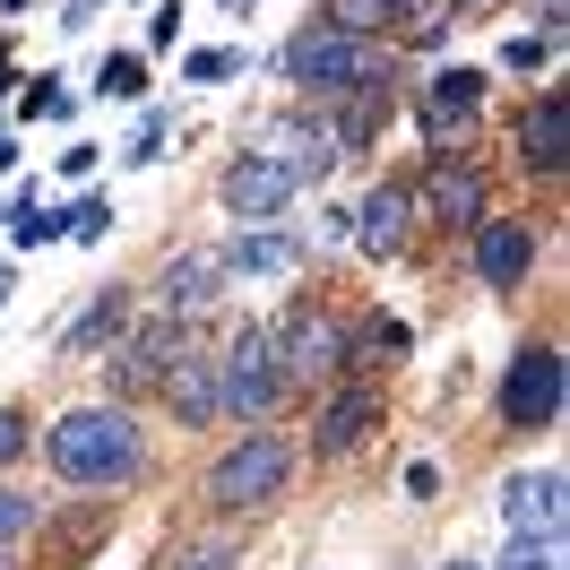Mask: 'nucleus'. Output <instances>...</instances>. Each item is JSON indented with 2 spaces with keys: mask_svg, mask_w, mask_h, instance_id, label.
<instances>
[{
  "mask_svg": "<svg viewBox=\"0 0 570 570\" xmlns=\"http://www.w3.org/2000/svg\"><path fill=\"white\" fill-rule=\"evenodd\" d=\"M562 390H570L562 346H553V337H535V346H519V355H510V372H501L493 424H501V432H553V424H562Z\"/></svg>",
  "mask_w": 570,
  "mask_h": 570,
  "instance_id": "423d86ee",
  "label": "nucleus"
},
{
  "mask_svg": "<svg viewBox=\"0 0 570 570\" xmlns=\"http://www.w3.org/2000/svg\"><path fill=\"white\" fill-rule=\"evenodd\" d=\"M250 156H268V165H285L303 190H321L346 147L328 139V121H312V112H268V121H250Z\"/></svg>",
  "mask_w": 570,
  "mask_h": 570,
  "instance_id": "1a4fd4ad",
  "label": "nucleus"
},
{
  "mask_svg": "<svg viewBox=\"0 0 570 570\" xmlns=\"http://www.w3.org/2000/svg\"><path fill=\"white\" fill-rule=\"evenodd\" d=\"M18 112H27V121H70V87H52V78H36V87L18 96Z\"/></svg>",
  "mask_w": 570,
  "mask_h": 570,
  "instance_id": "7c9ffc66",
  "label": "nucleus"
},
{
  "mask_svg": "<svg viewBox=\"0 0 570 570\" xmlns=\"http://www.w3.org/2000/svg\"><path fill=\"white\" fill-rule=\"evenodd\" d=\"M372 424H381V390H372V381H337L328 406H321V424H312V450H321V459H346V450L372 441Z\"/></svg>",
  "mask_w": 570,
  "mask_h": 570,
  "instance_id": "a211bd4d",
  "label": "nucleus"
},
{
  "mask_svg": "<svg viewBox=\"0 0 570 570\" xmlns=\"http://www.w3.org/2000/svg\"><path fill=\"white\" fill-rule=\"evenodd\" d=\"M528 18H535V36L553 43V36H562V18H570V9H562V0H528Z\"/></svg>",
  "mask_w": 570,
  "mask_h": 570,
  "instance_id": "f704fd0d",
  "label": "nucleus"
},
{
  "mask_svg": "<svg viewBox=\"0 0 570 570\" xmlns=\"http://www.w3.org/2000/svg\"><path fill=\"white\" fill-rule=\"evenodd\" d=\"M27 450H36V415L27 406H0V466H18Z\"/></svg>",
  "mask_w": 570,
  "mask_h": 570,
  "instance_id": "c756f323",
  "label": "nucleus"
},
{
  "mask_svg": "<svg viewBox=\"0 0 570 570\" xmlns=\"http://www.w3.org/2000/svg\"><path fill=\"white\" fill-rule=\"evenodd\" d=\"M0 285H9V268H0Z\"/></svg>",
  "mask_w": 570,
  "mask_h": 570,
  "instance_id": "a19ab883",
  "label": "nucleus"
},
{
  "mask_svg": "<svg viewBox=\"0 0 570 570\" xmlns=\"http://www.w3.org/2000/svg\"><path fill=\"white\" fill-rule=\"evenodd\" d=\"M36 528H43V501L27 484H0V544H27Z\"/></svg>",
  "mask_w": 570,
  "mask_h": 570,
  "instance_id": "393cba45",
  "label": "nucleus"
},
{
  "mask_svg": "<svg viewBox=\"0 0 570 570\" xmlns=\"http://www.w3.org/2000/svg\"><path fill=\"white\" fill-rule=\"evenodd\" d=\"M216 390H225V424H268L294 397L277 372V346H268V321H234L225 355H216Z\"/></svg>",
  "mask_w": 570,
  "mask_h": 570,
  "instance_id": "20e7f679",
  "label": "nucleus"
},
{
  "mask_svg": "<svg viewBox=\"0 0 570 570\" xmlns=\"http://www.w3.org/2000/svg\"><path fill=\"white\" fill-rule=\"evenodd\" d=\"M406 346H415V328L390 321V312H363V321H346V372H381V363H406Z\"/></svg>",
  "mask_w": 570,
  "mask_h": 570,
  "instance_id": "412c9836",
  "label": "nucleus"
},
{
  "mask_svg": "<svg viewBox=\"0 0 570 570\" xmlns=\"http://www.w3.org/2000/svg\"><path fill=\"white\" fill-rule=\"evenodd\" d=\"M303 259H312V243H303V234H277V225H243L234 243L216 250L225 285H277V277H303Z\"/></svg>",
  "mask_w": 570,
  "mask_h": 570,
  "instance_id": "ddd939ff",
  "label": "nucleus"
},
{
  "mask_svg": "<svg viewBox=\"0 0 570 570\" xmlns=\"http://www.w3.org/2000/svg\"><path fill=\"white\" fill-rule=\"evenodd\" d=\"M234 562H243L234 535H174V544L156 553V570H234Z\"/></svg>",
  "mask_w": 570,
  "mask_h": 570,
  "instance_id": "5701e85b",
  "label": "nucleus"
},
{
  "mask_svg": "<svg viewBox=\"0 0 570 570\" xmlns=\"http://www.w3.org/2000/svg\"><path fill=\"white\" fill-rule=\"evenodd\" d=\"M216 190H225V208L243 216V225H277V216L303 199V181L285 174V165H268V156H234Z\"/></svg>",
  "mask_w": 570,
  "mask_h": 570,
  "instance_id": "4468645a",
  "label": "nucleus"
},
{
  "mask_svg": "<svg viewBox=\"0 0 570 570\" xmlns=\"http://www.w3.org/2000/svg\"><path fill=\"white\" fill-rule=\"evenodd\" d=\"M147 43H156V52H165V43H181V0H165V9L147 18Z\"/></svg>",
  "mask_w": 570,
  "mask_h": 570,
  "instance_id": "72a5a7b5",
  "label": "nucleus"
},
{
  "mask_svg": "<svg viewBox=\"0 0 570 570\" xmlns=\"http://www.w3.org/2000/svg\"><path fill=\"white\" fill-rule=\"evenodd\" d=\"M450 18H493V0H450Z\"/></svg>",
  "mask_w": 570,
  "mask_h": 570,
  "instance_id": "4c0bfd02",
  "label": "nucleus"
},
{
  "mask_svg": "<svg viewBox=\"0 0 570 570\" xmlns=\"http://www.w3.org/2000/svg\"><path fill=\"white\" fill-rule=\"evenodd\" d=\"M285 484H294V441L285 432H268V424H250L225 459L208 466V510L216 519H250V510H268V501H285Z\"/></svg>",
  "mask_w": 570,
  "mask_h": 570,
  "instance_id": "7ed1b4c3",
  "label": "nucleus"
},
{
  "mask_svg": "<svg viewBox=\"0 0 570 570\" xmlns=\"http://www.w3.org/2000/svg\"><path fill=\"white\" fill-rule=\"evenodd\" d=\"M43 466L70 493H130L147 475V432L121 397H96V406H70L43 424Z\"/></svg>",
  "mask_w": 570,
  "mask_h": 570,
  "instance_id": "f257e3e1",
  "label": "nucleus"
},
{
  "mask_svg": "<svg viewBox=\"0 0 570 570\" xmlns=\"http://www.w3.org/2000/svg\"><path fill=\"white\" fill-rule=\"evenodd\" d=\"M441 570H484V562H441Z\"/></svg>",
  "mask_w": 570,
  "mask_h": 570,
  "instance_id": "ea45409f",
  "label": "nucleus"
},
{
  "mask_svg": "<svg viewBox=\"0 0 570 570\" xmlns=\"http://www.w3.org/2000/svg\"><path fill=\"white\" fill-rule=\"evenodd\" d=\"M181 346H190V321H174V312H156V321H130L121 337L105 346V390L130 406V397L165 390V372L181 363Z\"/></svg>",
  "mask_w": 570,
  "mask_h": 570,
  "instance_id": "0eeeda50",
  "label": "nucleus"
},
{
  "mask_svg": "<svg viewBox=\"0 0 570 570\" xmlns=\"http://www.w3.org/2000/svg\"><path fill=\"white\" fill-rule=\"evenodd\" d=\"M321 27H337V36H363V43H381V0H328V18Z\"/></svg>",
  "mask_w": 570,
  "mask_h": 570,
  "instance_id": "cd10ccee",
  "label": "nucleus"
},
{
  "mask_svg": "<svg viewBox=\"0 0 570 570\" xmlns=\"http://www.w3.org/2000/svg\"><path fill=\"white\" fill-rule=\"evenodd\" d=\"M0 570H27V562H18V544H0Z\"/></svg>",
  "mask_w": 570,
  "mask_h": 570,
  "instance_id": "58836bf2",
  "label": "nucleus"
},
{
  "mask_svg": "<svg viewBox=\"0 0 570 570\" xmlns=\"http://www.w3.org/2000/svg\"><path fill=\"white\" fill-rule=\"evenodd\" d=\"M165 415H174L181 432H208L225 424V390H216V355H199V346H181V363L165 372Z\"/></svg>",
  "mask_w": 570,
  "mask_h": 570,
  "instance_id": "dca6fc26",
  "label": "nucleus"
},
{
  "mask_svg": "<svg viewBox=\"0 0 570 570\" xmlns=\"http://www.w3.org/2000/svg\"><path fill=\"white\" fill-rule=\"evenodd\" d=\"M501 519H510V535H562V466L501 475Z\"/></svg>",
  "mask_w": 570,
  "mask_h": 570,
  "instance_id": "6ab92c4d",
  "label": "nucleus"
},
{
  "mask_svg": "<svg viewBox=\"0 0 570 570\" xmlns=\"http://www.w3.org/2000/svg\"><path fill=\"white\" fill-rule=\"evenodd\" d=\"M493 570H562V535H510Z\"/></svg>",
  "mask_w": 570,
  "mask_h": 570,
  "instance_id": "a878e982",
  "label": "nucleus"
},
{
  "mask_svg": "<svg viewBox=\"0 0 570 570\" xmlns=\"http://www.w3.org/2000/svg\"><path fill=\"white\" fill-rule=\"evenodd\" d=\"M121 328H130V285H96V303L61 328V346H52V355H61V363H96Z\"/></svg>",
  "mask_w": 570,
  "mask_h": 570,
  "instance_id": "aec40b11",
  "label": "nucleus"
},
{
  "mask_svg": "<svg viewBox=\"0 0 570 570\" xmlns=\"http://www.w3.org/2000/svg\"><path fill=\"white\" fill-rule=\"evenodd\" d=\"M544 61H553V43H544V36H510V43H501V70H544Z\"/></svg>",
  "mask_w": 570,
  "mask_h": 570,
  "instance_id": "2f4dec72",
  "label": "nucleus"
},
{
  "mask_svg": "<svg viewBox=\"0 0 570 570\" xmlns=\"http://www.w3.org/2000/svg\"><path fill=\"white\" fill-rule=\"evenodd\" d=\"M225 303V268H216V250H174L165 268H156V312H174V321H199Z\"/></svg>",
  "mask_w": 570,
  "mask_h": 570,
  "instance_id": "f3484780",
  "label": "nucleus"
},
{
  "mask_svg": "<svg viewBox=\"0 0 570 570\" xmlns=\"http://www.w3.org/2000/svg\"><path fill=\"white\" fill-rule=\"evenodd\" d=\"M96 156H105V147H87V139H78V147H61V174H70V181H87V174H96Z\"/></svg>",
  "mask_w": 570,
  "mask_h": 570,
  "instance_id": "c9c22d12",
  "label": "nucleus"
},
{
  "mask_svg": "<svg viewBox=\"0 0 570 570\" xmlns=\"http://www.w3.org/2000/svg\"><path fill=\"white\" fill-rule=\"evenodd\" d=\"M510 147H519V165H528L535 181H562V165H570V96L562 87H544V96L519 112Z\"/></svg>",
  "mask_w": 570,
  "mask_h": 570,
  "instance_id": "2eb2a0df",
  "label": "nucleus"
},
{
  "mask_svg": "<svg viewBox=\"0 0 570 570\" xmlns=\"http://www.w3.org/2000/svg\"><path fill=\"white\" fill-rule=\"evenodd\" d=\"M105 225H112V199H105V190H78V199H70V234H78V243H105Z\"/></svg>",
  "mask_w": 570,
  "mask_h": 570,
  "instance_id": "c85d7f7f",
  "label": "nucleus"
},
{
  "mask_svg": "<svg viewBox=\"0 0 570 570\" xmlns=\"http://www.w3.org/2000/svg\"><path fill=\"white\" fill-rule=\"evenodd\" d=\"M243 70H250V52H234V43H216V52H190V61H181L190 87H225V78H243Z\"/></svg>",
  "mask_w": 570,
  "mask_h": 570,
  "instance_id": "bb28decb",
  "label": "nucleus"
},
{
  "mask_svg": "<svg viewBox=\"0 0 570 570\" xmlns=\"http://www.w3.org/2000/svg\"><path fill=\"white\" fill-rule=\"evenodd\" d=\"M156 156H165V112H147V121H139V139L121 147V165H156Z\"/></svg>",
  "mask_w": 570,
  "mask_h": 570,
  "instance_id": "473e14b6",
  "label": "nucleus"
},
{
  "mask_svg": "<svg viewBox=\"0 0 570 570\" xmlns=\"http://www.w3.org/2000/svg\"><path fill=\"white\" fill-rule=\"evenodd\" d=\"M406 501H441V475H432V466H424V459L406 466Z\"/></svg>",
  "mask_w": 570,
  "mask_h": 570,
  "instance_id": "e433bc0d",
  "label": "nucleus"
},
{
  "mask_svg": "<svg viewBox=\"0 0 570 570\" xmlns=\"http://www.w3.org/2000/svg\"><path fill=\"white\" fill-rule=\"evenodd\" d=\"M406 190H415V225H441V234H475L493 216V181L475 156H432L424 181H406Z\"/></svg>",
  "mask_w": 570,
  "mask_h": 570,
  "instance_id": "6e6552de",
  "label": "nucleus"
},
{
  "mask_svg": "<svg viewBox=\"0 0 570 570\" xmlns=\"http://www.w3.org/2000/svg\"><path fill=\"white\" fill-rule=\"evenodd\" d=\"M96 96H105V105H139L147 96V52H105V61H96Z\"/></svg>",
  "mask_w": 570,
  "mask_h": 570,
  "instance_id": "b1692460",
  "label": "nucleus"
},
{
  "mask_svg": "<svg viewBox=\"0 0 570 570\" xmlns=\"http://www.w3.org/2000/svg\"><path fill=\"white\" fill-rule=\"evenodd\" d=\"M268 346H277L285 390H337V381H346V321L321 312L312 294H303L285 321H268Z\"/></svg>",
  "mask_w": 570,
  "mask_h": 570,
  "instance_id": "39448f33",
  "label": "nucleus"
},
{
  "mask_svg": "<svg viewBox=\"0 0 570 570\" xmlns=\"http://www.w3.org/2000/svg\"><path fill=\"white\" fill-rule=\"evenodd\" d=\"M535 225L528 216H484L475 234H466V268H475V285H493V294H519L535 268Z\"/></svg>",
  "mask_w": 570,
  "mask_h": 570,
  "instance_id": "f8f14e48",
  "label": "nucleus"
},
{
  "mask_svg": "<svg viewBox=\"0 0 570 570\" xmlns=\"http://www.w3.org/2000/svg\"><path fill=\"white\" fill-rule=\"evenodd\" d=\"M381 36H397V43H441L450 36V0H381Z\"/></svg>",
  "mask_w": 570,
  "mask_h": 570,
  "instance_id": "4be33fe9",
  "label": "nucleus"
},
{
  "mask_svg": "<svg viewBox=\"0 0 570 570\" xmlns=\"http://www.w3.org/2000/svg\"><path fill=\"white\" fill-rule=\"evenodd\" d=\"M277 78L294 96H312V105H337V96H355L363 78H390V52L363 36H337V27H303V36L277 43Z\"/></svg>",
  "mask_w": 570,
  "mask_h": 570,
  "instance_id": "f03ea898",
  "label": "nucleus"
},
{
  "mask_svg": "<svg viewBox=\"0 0 570 570\" xmlns=\"http://www.w3.org/2000/svg\"><path fill=\"white\" fill-rule=\"evenodd\" d=\"M346 243L363 259H406L415 250V190L406 181H372L363 208H346Z\"/></svg>",
  "mask_w": 570,
  "mask_h": 570,
  "instance_id": "9b49d317",
  "label": "nucleus"
},
{
  "mask_svg": "<svg viewBox=\"0 0 570 570\" xmlns=\"http://www.w3.org/2000/svg\"><path fill=\"white\" fill-rule=\"evenodd\" d=\"M424 139H432V156H466V147H475V130H484V70H441L424 87Z\"/></svg>",
  "mask_w": 570,
  "mask_h": 570,
  "instance_id": "9d476101",
  "label": "nucleus"
}]
</instances>
